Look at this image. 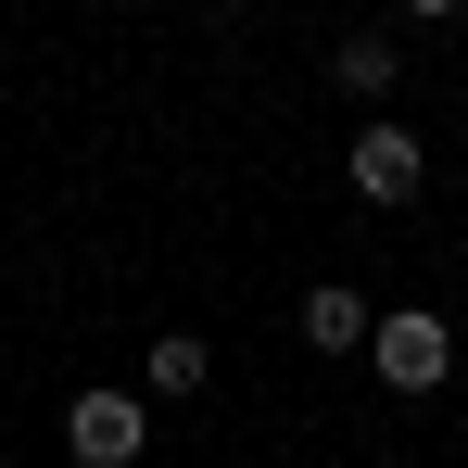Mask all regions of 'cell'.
<instances>
[{
    "label": "cell",
    "instance_id": "1",
    "mask_svg": "<svg viewBox=\"0 0 468 468\" xmlns=\"http://www.w3.org/2000/svg\"><path fill=\"white\" fill-rule=\"evenodd\" d=\"M140 443H153V405L140 392H77L64 405V456L77 468H140Z\"/></svg>",
    "mask_w": 468,
    "mask_h": 468
},
{
    "label": "cell",
    "instance_id": "2",
    "mask_svg": "<svg viewBox=\"0 0 468 468\" xmlns=\"http://www.w3.org/2000/svg\"><path fill=\"white\" fill-rule=\"evenodd\" d=\"M367 355H380V380H392V392H443V367H456V329H443L431 304H392Z\"/></svg>",
    "mask_w": 468,
    "mask_h": 468
},
{
    "label": "cell",
    "instance_id": "3",
    "mask_svg": "<svg viewBox=\"0 0 468 468\" xmlns=\"http://www.w3.org/2000/svg\"><path fill=\"white\" fill-rule=\"evenodd\" d=\"M418 177H431V153H418V127H355V203H418Z\"/></svg>",
    "mask_w": 468,
    "mask_h": 468
},
{
    "label": "cell",
    "instance_id": "4",
    "mask_svg": "<svg viewBox=\"0 0 468 468\" xmlns=\"http://www.w3.org/2000/svg\"><path fill=\"white\" fill-rule=\"evenodd\" d=\"M304 342L316 355H367V342H380V304H367V292H304Z\"/></svg>",
    "mask_w": 468,
    "mask_h": 468
},
{
    "label": "cell",
    "instance_id": "5",
    "mask_svg": "<svg viewBox=\"0 0 468 468\" xmlns=\"http://www.w3.org/2000/svg\"><path fill=\"white\" fill-rule=\"evenodd\" d=\"M329 77L355 89V101H380V89H392V38H342V51H329Z\"/></svg>",
    "mask_w": 468,
    "mask_h": 468
},
{
    "label": "cell",
    "instance_id": "6",
    "mask_svg": "<svg viewBox=\"0 0 468 468\" xmlns=\"http://www.w3.org/2000/svg\"><path fill=\"white\" fill-rule=\"evenodd\" d=\"M153 392H203V329H165L153 342Z\"/></svg>",
    "mask_w": 468,
    "mask_h": 468
}]
</instances>
